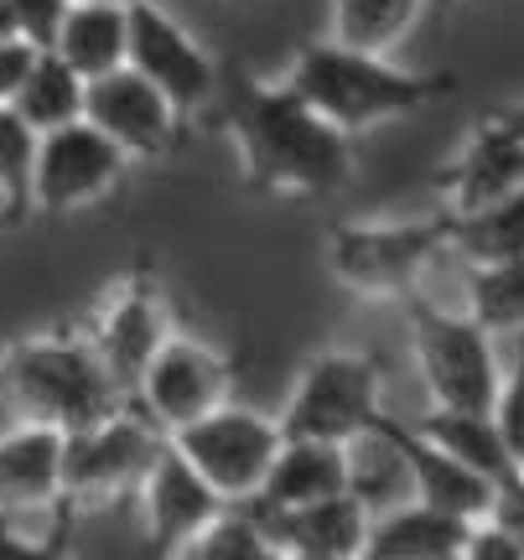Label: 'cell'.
Wrapping results in <instances>:
<instances>
[{
  "mask_svg": "<svg viewBox=\"0 0 524 560\" xmlns=\"http://www.w3.org/2000/svg\"><path fill=\"white\" fill-rule=\"evenodd\" d=\"M83 125H94L130 166L136 161H166L182 140V115L151 89L145 79H136L130 68L94 79L83 89Z\"/></svg>",
  "mask_w": 524,
  "mask_h": 560,
  "instance_id": "14",
  "label": "cell"
},
{
  "mask_svg": "<svg viewBox=\"0 0 524 560\" xmlns=\"http://www.w3.org/2000/svg\"><path fill=\"white\" fill-rule=\"evenodd\" d=\"M166 446L198 472V482L223 509H249L260 499L276 452H281V425L255 405L229 400L213 416L193 420L187 431L166 436Z\"/></svg>",
  "mask_w": 524,
  "mask_h": 560,
  "instance_id": "7",
  "label": "cell"
},
{
  "mask_svg": "<svg viewBox=\"0 0 524 560\" xmlns=\"http://www.w3.org/2000/svg\"><path fill=\"white\" fill-rule=\"evenodd\" d=\"M452 255L467 265L524 260V187L509 202L478 213V219L452 223Z\"/></svg>",
  "mask_w": 524,
  "mask_h": 560,
  "instance_id": "27",
  "label": "cell"
},
{
  "mask_svg": "<svg viewBox=\"0 0 524 560\" xmlns=\"http://www.w3.org/2000/svg\"><path fill=\"white\" fill-rule=\"evenodd\" d=\"M125 68L151 83L182 120H193L198 109H208L219 100V83H223L213 52L166 11L162 0L130 5V52H125Z\"/></svg>",
  "mask_w": 524,
  "mask_h": 560,
  "instance_id": "12",
  "label": "cell"
},
{
  "mask_svg": "<svg viewBox=\"0 0 524 560\" xmlns=\"http://www.w3.org/2000/svg\"><path fill=\"white\" fill-rule=\"evenodd\" d=\"M120 384L109 380L83 327H42L0 342V410L16 425H47L58 436L89 431L125 410Z\"/></svg>",
  "mask_w": 524,
  "mask_h": 560,
  "instance_id": "2",
  "label": "cell"
},
{
  "mask_svg": "<svg viewBox=\"0 0 524 560\" xmlns=\"http://www.w3.org/2000/svg\"><path fill=\"white\" fill-rule=\"evenodd\" d=\"M255 524L281 560H359L369 540V514L348 493L306 503V509H286V514H255Z\"/></svg>",
  "mask_w": 524,
  "mask_h": 560,
  "instance_id": "16",
  "label": "cell"
},
{
  "mask_svg": "<svg viewBox=\"0 0 524 560\" xmlns=\"http://www.w3.org/2000/svg\"><path fill=\"white\" fill-rule=\"evenodd\" d=\"M327 270L363 301H410L421 296L431 265L452 255V219H353L327 229Z\"/></svg>",
  "mask_w": 524,
  "mask_h": 560,
  "instance_id": "4",
  "label": "cell"
},
{
  "mask_svg": "<svg viewBox=\"0 0 524 560\" xmlns=\"http://www.w3.org/2000/svg\"><path fill=\"white\" fill-rule=\"evenodd\" d=\"M384 410V369L374 353L353 348H323L302 363V374L286 395L281 441H323V446H348L353 436L374 431Z\"/></svg>",
  "mask_w": 524,
  "mask_h": 560,
  "instance_id": "5",
  "label": "cell"
},
{
  "mask_svg": "<svg viewBox=\"0 0 524 560\" xmlns=\"http://www.w3.org/2000/svg\"><path fill=\"white\" fill-rule=\"evenodd\" d=\"M229 400H234V359L182 327L156 348V359L145 363V374L130 389V410L151 420L162 436H177Z\"/></svg>",
  "mask_w": 524,
  "mask_h": 560,
  "instance_id": "9",
  "label": "cell"
},
{
  "mask_svg": "<svg viewBox=\"0 0 524 560\" xmlns=\"http://www.w3.org/2000/svg\"><path fill=\"white\" fill-rule=\"evenodd\" d=\"M47 52L62 68H73L83 83L109 79L125 68V52H130V11H120V5H68L58 42Z\"/></svg>",
  "mask_w": 524,
  "mask_h": 560,
  "instance_id": "21",
  "label": "cell"
},
{
  "mask_svg": "<svg viewBox=\"0 0 524 560\" xmlns=\"http://www.w3.org/2000/svg\"><path fill=\"white\" fill-rule=\"evenodd\" d=\"M467 317L488 338H524V260L467 265Z\"/></svg>",
  "mask_w": 524,
  "mask_h": 560,
  "instance_id": "26",
  "label": "cell"
},
{
  "mask_svg": "<svg viewBox=\"0 0 524 560\" xmlns=\"http://www.w3.org/2000/svg\"><path fill=\"white\" fill-rule=\"evenodd\" d=\"M473 524L446 520L426 503H400L369 520V540L359 560H457Z\"/></svg>",
  "mask_w": 524,
  "mask_h": 560,
  "instance_id": "20",
  "label": "cell"
},
{
  "mask_svg": "<svg viewBox=\"0 0 524 560\" xmlns=\"http://www.w3.org/2000/svg\"><path fill=\"white\" fill-rule=\"evenodd\" d=\"M410 322V353L421 369V384L431 395V410H463V416H488L493 395L504 384L499 348L467 312L431 306L426 296L405 301Z\"/></svg>",
  "mask_w": 524,
  "mask_h": 560,
  "instance_id": "6",
  "label": "cell"
},
{
  "mask_svg": "<svg viewBox=\"0 0 524 560\" xmlns=\"http://www.w3.org/2000/svg\"><path fill=\"white\" fill-rule=\"evenodd\" d=\"M219 120L244 182L265 198H333L353 182V140L317 120L281 79H234Z\"/></svg>",
  "mask_w": 524,
  "mask_h": 560,
  "instance_id": "1",
  "label": "cell"
},
{
  "mask_svg": "<svg viewBox=\"0 0 524 560\" xmlns=\"http://www.w3.org/2000/svg\"><path fill=\"white\" fill-rule=\"evenodd\" d=\"M32 58H37V47H26V42H0V104L11 109V100L21 94V83L32 73Z\"/></svg>",
  "mask_w": 524,
  "mask_h": 560,
  "instance_id": "34",
  "label": "cell"
},
{
  "mask_svg": "<svg viewBox=\"0 0 524 560\" xmlns=\"http://www.w3.org/2000/svg\"><path fill=\"white\" fill-rule=\"evenodd\" d=\"M53 560H73V550H68V529H62V540H58V550H53Z\"/></svg>",
  "mask_w": 524,
  "mask_h": 560,
  "instance_id": "38",
  "label": "cell"
},
{
  "mask_svg": "<svg viewBox=\"0 0 524 560\" xmlns=\"http://www.w3.org/2000/svg\"><path fill=\"white\" fill-rule=\"evenodd\" d=\"M493 431L504 441V452L514 457V467L524 462V338H514V363L504 369V384H499V395H493Z\"/></svg>",
  "mask_w": 524,
  "mask_h": 560,
  "instance_id": "30",
  "label": "cell"
},
{
  "mask_svg": "<svg viewBox=\"0 0 524 560\" xmlns=\"http://www.w3.org/2000/svg\"><path fill=\"white\" fill-rule=\"evenodd\" d=\"M62 509V436L47 425L0 431V520Z\"/></svg>",
  "mask_w": 524,
  "mask_h": 560,
  "instance_id": "18",
  "label": "cell"
},
{
  "mask_svg": "<svg viewBox=\"0 0 524 560\" xmlns=\"http://www.w3.org/2000/svg\"><path fill=\"white\" fill-rule=\"evenodd\" d=\"M389 441L405 462V478H410V503H426L446 520H463V524H484L493 514V482L467 472L463 462H452L446 452H436L431 441H421L405 420L389 416Z\"/></svg>",
  "mask_w": 524,
  "mask_h": 560,
  "instance_id": "17",
  "label": "cell"
},
{
  "mask_svg": "<svg viewBox=\"0 0 524 560\" xmlns=\"http://www.w3.org/2000/svg\"><path fill=\"white\" fill-rule=\"evenodd\" d=\"M83 89H89V83H83L73 68H62L53 52H37V58H32V73L21 83V94L11 100V115H16L32 136H53L62 125L83 120Z\"/></svg>",
  "mask_w": 524,
  "mask_h": 560,
  "instance_id": "25",
  "label": "cell"
},
{
  "mask_svg": "<svg viewBox=\"0 0 524 560\" xmlns=\"http://www.w3.org/2000/svg\"><path fill=\"white\" fill-rule=\"evenodd\" d=\"M343 472H348V499L363 503V514L374 520L384 509H400L410 503V478H405V462L389 441V416L363 431L343 446Z\"/></svg>",
  "mask_w": 524,
  "mask_h": 560,
  "instance_id": "24",
  "label": "cell"
},
{
  "mask_svg": "<svg viewBox=\"0 0 524 560\" xmlns=\"http://www.w3.org/2000/svg\"><path fill=\"white\" fill-rule=\"evenodd\" d=\"M457 560H463V556H457Z\"/></svg>",
  "mask_w": 524,
  "mask_h": 560,
  "instance_id": "41",
  "label": "cell"
},
{
  "mask_svg": "<svg viewBox=\"0 0 524 560\" xmlns=\"http://www.w3.org/2000/svg\"><path fill=\"white\" fill-rule=\"evenodd\" d=\"M130 161L94 130V125H62L53 136H37L32 156V213L42 219H73L109 202L125 187Z\"/></svg>",
  "mask_w": 524,
  "mask_h": 560,
  "instance_id": "11",
  "label": "cell"
},
{
  "mask_svg": "<svg viewBox=\"0 0 524 560\" xmlns=\"http://www.w3.org/2000/svg\"><path fill=\"white\" fill-rule=\"evenodd\" d=\"M5 5H11V16H16V37L26 42V47L47 52V47L58 42V26L73 0H5Z\"/></svg>",
  "mask_w": 524,
  "mask_h": 560,
  "instance_id": "31",
  "label": "cell"
},
{
  "mask_svg": "<svg viewBox=\"0 0 524 560\" xmlns=\"http://www.w3.org/2000/svg\"><path fill=\"white\" fill-rule=\"evenodd\" d=\"M463 560H524V545L514 535H504L499 524H473L463 545Z\"/></svg>",
  "mask_w": 524,
  "mask_h": 560,
  "instance_id": "33",
  "label": "cell"
},
{
  "mask_svg": "<svg viewBox=\"0 0 524 560\" xmlns=\"http://www.w3.org/2000/svg\"><path fill=\"white\" fill-rule=\"evenodd\" d=\"M166 436L141 420L130 405L120 416L100 420L89 431L62 436V514H83V509H115L141 493L151 462L162 457Z\"/></svg>",
  "mask_w": 524,
  "mask_h": 560,
  "instance_id": "8",
  "label": "cell"
},
{
  "mask_svg": "<svg viewBox=\"0 0 524 560\" xmlns=\"http://www.w3.org/2000/svg\"><path fill=\"white\" fill-rule=\"evenodd\" d=\"M32 156L37 136L0 104V223L32 219Z\"/></svg>",
  "mask_w": 524,
  "mask_h": 560,
  "instance_id": "28",
  "label": "cell"
},
{
  "mask_svg": "<svg viewBox=\"0 0 524 560\" xmlns=\"http://www.w3.org/2000/svg\"><path fill=\"white\" fill-rule=\"evenodd\" d=\"M68 520H73V514H62V509H58L53 535H26L16 520H0V560H53V550H58Z\"/></svg>",
  "mask_w": 524,
  "mask_h": 560,
  "instance_id": "32",
  "label": "cell"
},
{
  "mask_svg": "<svg viewBox=\"0 0 524 560\" xmlns=\"http://www.w3.org/2000/svg\"><path fill=\"white\" fill-rule=\"evenodd\" d=\"M136 514H141V535H145V556L151 560H172L187 545L198 540L208 524L223 514V503L198 482V472L187 462L162 446V457L151 462L141 493H136Z\"/></svg>",
  "mask_w": 524,
  "mask_h": 560,
  "instance_id": "15",
  "label": "cell"
},
{
  "mask_svg": "<svg viewBox=\"0 0 524 560\" xmlns=\"http://www.w3.org/2000/svg\"><path fill=\"white\" fill-rule=\"evenodd\" d=\"M524 187V140L509 130L499 115H484L457 145V156L436 172V198L442 219L467 223L509 202Z\"/></svg>",
  "mask_w": 524,
  "mask_h": 560,
  "instance_id": "13",
  "label": "cell"
},
{
  "mask_svg": "<svg viewBox=\"0 0 524 560\" xmlns=\"http://www.w3.org/2000/svg\"><path fill=\"white\" fill-rule=\"evenodd\" d=\"M73 5H120V11H130V5H145V0H73Z\"/></svg>",
  "mask_w": 524,
  "mask_h": 560,
  "instance_id": "37",
  "label": "cell"
},
{
  "mask_svg": "<svg viewBox=\"0 0 524 560\" xmlns=\"http://www.w3.org/2000/svg\"><path fill=\"white\" fill-rule=\"evenodd\" d=\"M0 42H21L16 37V16H11V5L0 0Z\"/></svg>",
  "mask_w": 524,
  "mask_h": 560,
  "instance_id": "36",
  "label": "cell"
},
{
  "mask_svg": "<svg viewBox=\"0 0 524 560\" xmlns=\"http://www.w3.org/2000/svg\"><path fill=\"white\" fill-rule=\"evenodd\" d=\"M514 478H520V488H524V462H520V467H514Z\"/></svg>",
  "mask_w": 524,
  "mask_h": 560,
  "instance_id": "39",
  "label": "cell"
},
{
  "mask_svg": "<svg viewBox=\"0 0 524 560\" xmlns=\"http://www.w3.org/2000/svg\"><path fill=\"white\" fill-rule=\"evenodd\" d=\"M177 332L166 285L151 265H136L130 276H120L100 296L94 317L83 322V338L94 342L100 363L109 369V380L120 384V395L130 400L136 380L145 374V363L156 359V348Z\"/></svg>",
  "mask_w": 524,
  "mask_h": 560,
  "instance_id": "10",
  "label": "cell"
},
{
  "mask_svg": "<svg viewBox=\"0 0 524 560\" xmlns=\"http://www.w3.org/2000/svg\"><path fill=\"white\" fill-rule=\"evenodd\" d=\"M493 115H499V120H504L509 130L524 140V104H504V109H493Z\"/></svg>",
  "mask_w": 524,
  "mask_h": 560,
  "instance_id": "35",
  "label": "cell"
},
{
  "mask_svg": "<svg viewBox=\"0 0 524 560\" xmlns=\"http://www.w3.org/2000/svg\"><path fill=\"white\" fill-rule=\"evenodd\" d=\"M281 83L317 120H327L348 140L369 136L389 120H405V115H416L431 100L457 89L452 73H416V68H400L395 58H363V52L333 47L327 37L306 42L281 73Z\"/></svg>",
  "mask_w": 524,
  "mask_h": 560,
  "instance_id": "3",
  "label": "cell"
},
{
  "mask_svg": "<svg viewBox=\"0 0 524 560\" xmlns=\"http://www.w3.org/2000/svg\"><path fill=\"white\" fill-rule=\"evenodd\" d=\"M172 560H281V556L265 545L260 524H255L249 509H223L219 520L208 524L198 540Z\"/></svg>",
  "mask_w": 524,
  "mask_h": 560,
  "instance_id": "29",
  "label": "cell"
},
{
  "mask_svg": "<svg viewBox=\"0 0 524 560\" xmlns=\"http://www.w3.org/2000/svg\"><path fill=\"white\" fill-rule=\"evenodd\" d=\"M442 5H457V0H442Z\"/></svg>",
  "mask_w": 524,
  "mask_h": 560,
  "instance_id": "40",
  "label": "cell"
},
{
  "mask_svg": "<svg viewBox=\"0 0 524 560\" xmlns=\"http://www.w3.org/2000/svg\"><path fill=\"white\" fill-rule=\"evenodd\" d=\"M431 0H327V42L363 52V58H395Z\"/></svg>",
  "mask_w": 524,
  "mask_h": 560,
  "instance_id": "22",
  "label": "cell"
},
{
  "mask_svg": "<svg viewBox=\"0 0 524 560\" xmlns=\"http://www.w3.org/2000/svg\"><path fill=\"white\" fill-rule=\"evenodd\" d=\"M348 493L343 472V446H323V441H281V452L265 472L260 499L249 503L255 514H286V509H306Z\"/></svg>",
  "mask_w": 524,
  "mask_h": 560,
  "instance_id": "19",
  "label": "cell"
},
{
  "mask_svg": "<svg viewBox=\"0 0 524 560\" xmlns=\"http://www.w3.org/2000/svg\"><path fill=\"white\" fill-rule=\"evenodd\" d=\"M410 431L421 441H431L436 452H446L452 462H463L467 472L488 478L493 488H504L514 478V457L504 452V441L493 431L488 416H463V410H426L421 420H410Z\"/></svg>",
  "mask_w": 524,
  "mask_h": 560,
  "instance_id": "23",
  "label": "cell"
}]
</instances>
